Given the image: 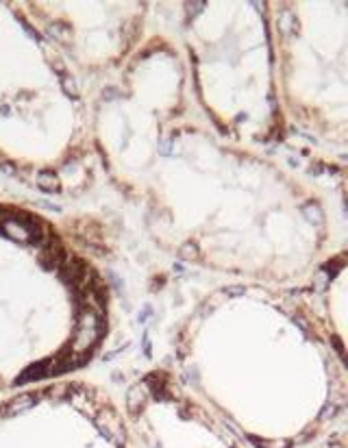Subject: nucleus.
<instances>
[{
  "instance_id": "nucleus-1",
  "label": "nucleus",
  "mask_w": 348,
  "mask_h": 448,
  "mask_svg": "<svg viewBox=\"0 0 348 448\" xmlns=\"http://www.w3.org/2000/svg\"><path fill=\"white\" fill-rule=\"evenodd\" d=\"M98 170L163 250L231 281L292 287L331 250L322 191L220 135L191 98L181 48L150 33L91 98Z\"/></svg>"
},
{
  "instance_id": "nucleus-2",
  "label": "nucleus",
  "mask_w": 348,
  "mask_h": 448,
  "mask_svg": "<svg viewBox=\"0 0 348 448\" xmlns=\"http://www.w3.org/2000/svg\"><path fill=\"white\" fill-rule=\"evenodd\" d=\"M168 372L240 442L263 407L292 409L311 440L346 411V355L294 285L211 289L174 331Z\"/></svg>"
},
{
  "instance_id": "nucleus-3",
  "label": "nucleus",
  "mask_w": 348,
  "mask_h": 448,
  "mask_svg": "<svg viewBox=\"0 0 348 448\" xmlns=\"http://www.w3.org/2000/svg\"><path fill=\"white\" fill-rule=\"evenodd\" d=\"M111 326L96 259L42 211L0 200V392L83 372Z\"/></svg>"
},
{
  "instance_id": "nucleus-4",
  "label": "nucleus",
  "mask_w": 348,
  "mask_h": 448,
  "mask_svg": "<svg viewBox=\"0 0 348 448\" xmlns=\"http://www.w3.org/2000/svg\"><path fill=\"white\" fill-rule=\"evenodd\" d=\"M96 170L91 98L22 3H0V172L76 196Z\"/></svg>"
},
{
  "instance_id": "nucleus-5",
  "label": "nucleus",
  "mask_w": 348,
  "mask_h": 448,
  "mask_svg": "<svg viewBox=\"0 0 348 448\" xmlns=\"http://www.w3.org/2000/svg\"><path fill=\"white\" fill-rule=\"evenodd\" d=\"M181 54L191 98L211 126L240 146L285 144L277 100L268 3H185Z\"/></svg>"
},
{
  "instance_id": "nucleus-6",
  "label": "nucleus",
  "mask_w": 348,
  "mask_h": 448,
  "mask_svg": "<svg viewBox=\"0 0 348 448\" xmlns=\"http://www.w3.org/2000/svg\"><path fill=\"white\" fill-rule=\"evenodd\" d=\"M287 140L346 161V3H268Z\"/></svg>"
},
{
  "instance_id": "nucleus-7",
  "label": "nucleus",
  "mask_w": 348,
  "mask_h": 448,
  "mask_svg": "<svg viewBox=\"0 0 348 448\" xmlns=\"http://www.w3.org/2000/svg\"><path fill=\"white\" fill-rule=\"evenodd\" d=\"M89 98L122 72L148 37L146 3H22Z\"/></svg>"
},
{
  "instance_id": "nucleus-8",
  "label": "nucleus",
  "mask_w": 348,
  "mask_h": 448,
  "mask_svg": "<svg viewBox=\"0 0 348 448\" xmlns=\"http://www.w3.org/2000/svg\"><path fill=\"white\" fill-rule=\"evenodd\" d=\"M294 287L316 322L346 355V250L331 252Z\"/></svg>"
}]
</instances>
